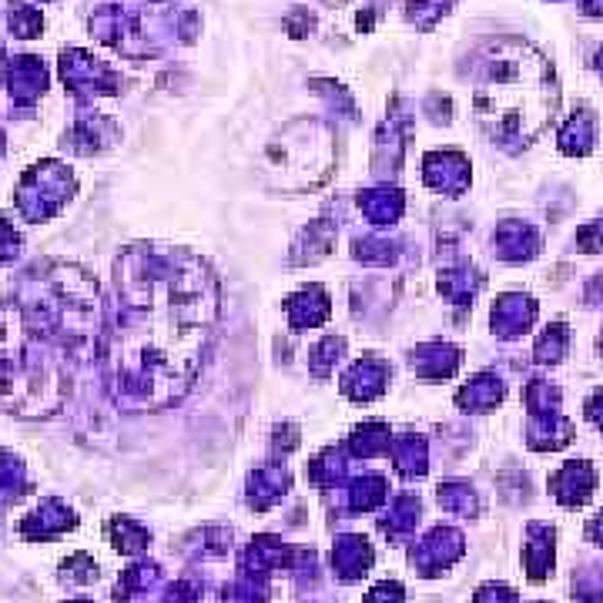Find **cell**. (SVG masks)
<instances>
[{"label": "cell", "mask_w": 603, "mask_h": 603, "mask_svg": "<svg viewBox=\"0 0 603 603\" xmlns=\"http://www.w3.org/2000/svg\"><path fill=\"white\" fill-rule=\"evenodd\" d=\"M553 108L547 64L530 47L500 51L486 64L476 91V114L496 138H530L543 128Z\"/></svg>", "instance_id": "1"}]
</instances>
